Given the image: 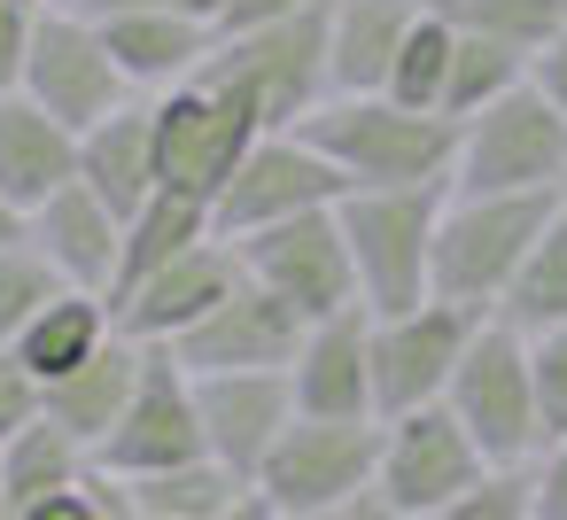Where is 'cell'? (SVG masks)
<instances>
[{
  "instance_id": "cell-48",
  "label": "cell",
  "mask_w": 567,
  "mask_h": 520,
  "mask_svg": "<svg viewBox=\"0 0 567 520\" xmlns=\"http://www.w3.org/2000/svg\"><path fill=\"white\" fill-rule=\"evenodd\" d=\"M71 9H79V0H71Z\"/></svg>"
},
{
  "instance_id": "cell-37",
  "label": "cell",
  "mask_w": 567,
  "mask_h": 520,
  "mask_svg": "<svg viewBox=\"0 0 567 520\" xmlns=\"http://www.w3.org/2000/svg\"><path fill=\"white\" fill-rule=\"evenodd\" d=\"M48 412V388H40V373L9 350V342H0V443H9V435H24L32 419Z\"/></svg>"
},
{
  "instance_id": "cell-10",
  "label": "cell",
  "mask_w": 567,
  "mask_h": 520,
  "mask_svg": "<svg viewBox=\"0 0 567 520\" xmlns=\"http://www.w3.org/2000/svg\"><path fill=\"white\" fill-rule=\"evenodd\" d=\"M373 466H381V419H303L296 412V427L257 466V489L280 512L334 520L342 505H358L373 489Z\"/></svg>"
},
{
  "instance_id": "cell-35",
  "label": "cell",
  "mask_w": 567,
  "mask_h": 520,
  "mask_svg": "<svg viewBox=\"0 0 567 520\" xmlns=\"http://www.w3.org/2000/svg\"><path fill=\"white\" fill-rule=\"evenodd\" d=\"M528 365H536V412H544V443L567 435V326L528 334Z\"/></svg>"
},
{
  "instance_id": "cell-9",
  "label": "cell",
  "mask_w": 567,
  "mask_h": 520,
  "mask_svg": "<svg viewBox=\"0 0 567 520\" xmlns=\"http://www.w3.org/2000/svg\"><path fill=\"white\" fill-rule=\"evenodd\" d=\"M24 94L48 117H63L71 133H94L102 117H117V110L141 102L133 79L117 71L110 40H102V17L71 9V0H48V17L32 32V63H24Z\"/></svg>"
},
{
  "instance_id": "cell-17",
  "label": "cell",
  "mask_w": 567,
  "mask_h": 520,
  "mask_svg": "<svg viewBox=\"0 0 567 520\" xmlns=\"http://www.w3.org/2000/svg\"><path fill=\"white\" fill-rule=\"evenodd\" d=\"M195 412H203V450L226 474L257 481L272 443L296 427V388H288V373H203Z\"/></svg>"
},
{
  "instance_id": "cell-14",
  "label": "cell",
  "mask_w": 567,
  "mask_h": 520,
  "mask_svg": "<svg viewBox=\"0 0 567 520\" xmlns=\"http://www.w3.org/2000/svg\"><path fill=\"white\" fill-rule=\"evenodd\" d=\"M195 458H210V450H203V412H195V373H187L172 350L148 342L141 388H133L125 419L110 427V443L94 450V466L141 481V474H172V466H195Z\"/></svg>"
},
{
  "instance_id": "cell-7",
  "label": "cell",
  "mask_w": 567,
  "mask_h": 520,
  "mask_svg": "<svg viewBox=\"0 0 567 520\" xmlns=\"http://www.w3.org/2000/svg\"><path fill=\"white\" fill-rule=\"evenodd\" d=\"M148 133H156V179L179 187V195L218 202V187L234 179V164L265 141V117L234 86L187 79V86L148 94Z\"/></svg>"
},
{
  "instance_id": "cell-43",
  "label": "cell",
  "mask_w": 567,
  "mask_h": 520,
  "mask_svg": "<svg viewBox=\"0 0 567 520\" xmlns=\"http://www.w3.org/2000/svg\"><path fill=\"white\" fill-rule=\"evenodd\" d=\"M334 520H404V512H396V505H381V497L365 489V497H358V505H342Z\"/></svg>"
},
{
  "instance_id": "cell-41",
  "label": "cell",
  "mask_w": 567,
  "mask_h": 520,
  "mask_svg": "<svg viewBox=\"0 0 567 520\" xmlns=\"http://www.w3.org/2000/svg\"><path fill=\"white\" fill-rule=\"evenodd\" d=\"M528 79H536V86H544V94H551V102L567 110V32H559V40H551V48H544V55L528 63Z\"/></svg>"
},
{
  "instance_id": "cell-15",
  "label": "cell",
  "mask_w": 567,
  "mask_h": 520,
  "mask_svg": "<svg viewBox=\"0 0 567 520\" xmlns=\"http://www.w3.org/2000/svg\"><path fill=\"white\" fill-rule=\"evenodd\" d=\"M249 280V264H241V249L234 241H195L187 257H172L164 272H148L141 288H125L110 311H117V334H133V342H156V350H172L179 334H195L234 288Z\"/></svg>"
},
{
  "instance_id": "cell-25",
  "label": "cell",
  "mask_w": 567,
  "mask_h": 520,
  "mask_svg": "<svg viewBox=\"0 0 567 520\" xmlns=\"http://www.w3.org/2000/svg\"><path fill=\"white\" fill-rule=\"evenodd\" d=\"M117 334V311H110V295H86V288H63V295H48L32 319H24V334L9 342L32 373H40V388H55L63 373H79L102 342Z\"/></svg>"
},
{
  "instance_id": "cell-3",
  "label": "cell",
  "mask_w": 567,
  "mask_h": 520,
  "mask_svg": "<svg viewBox=\"0 0 567 520\" xmlns=\"http://www.w3.org/2000/svg\"><path fill=\"white\" fill-rule=\"evenodd\" d=\"M451 187H389V195H342V233L358 264V295L373 319L412 311L435 295V218Z\"/></svg>"
},
{
  "instance_id": "cell-38",
  "label": "cell",
  "mask_w": 567,
  "mask_h": 520,
  "mask_svg": "<svg viewBox=\"0 0 567 520\" xmlns=\"http://www.w3.org/2000/svg\"><path fill=\"white\" fill-rule=\"evenodd\" d=\"M303 9H327V0H226V17H218V40L234 32H265V24H288Z\"/></svg>"
},
{
  "instance_id": "cell-42",
  "label": "cell",
  "mask_w": 567,
  "mask_h": 520,
  "mask_svg": "<svg viewBox=\"0 0 567 520\" xmlns=\"http://www.w3.org/2000/svg\"><path fill=\"white\" fill-rule=\"evenodd\" d=\"M218 520H272V497H265V489L249 481V489H241V497H234V505H226Z\"/></svg>"
},
{
  "instance_id": "cell-45",
  "label": "cell",
  "mask_w": 567,
  "mask_h": 520,
  "mask_svg": "<svg viewBox=\"0 0 567 520\" xmlns=\"http://www.w3.org/2000/svg\"><path fill=\"white\" fill-rule=\"evenodd\" d=\"M9 241H24V210H17L9 195H0V249H9Z\"/></svg>"
},
{
  "instance_id": "cell-1",
  "label": "cell",
  "mask_w": 567,
  "mask_h": 520,
  "mask_svg": "<svg viewBox=\"0 0 567 520\" xmlns=\"http://www.w3.org/2000/svg\"><path fill=\"white\" fill-rule=\"evenodd\" d=\"M296 133L350 179V195L451 187V171H458V125L435 110H404L389 94H327Z\"/></svg>"
},
{
  "instance_id": "cell-4",
  "label": "cell",
  "mask_w": 567,
  "mask_h": 520,
  "mask_svg": "<svg viewBox=\"0 0 567 520\" xmlns=\"http://www.w3.org/2000/svg\"><path fill=\"white\" fill-rule=\"evenodd\" d=\"M458 195H567V110L520 79L505 102L458 125Z\"/></svg>"
},
{
  "instance_id": "cell-23",
  "label": "cell",
  "mask_w": 567,
  "mask_h": 520,
  "mask_svg": "<svg viewBox=\"0 0 567 520\" xmlns=\"http://www.w3.org/2000/svg\"><path fill=\"white\" fill-rule=\"evenodd\" d=\"M79 179H86L125 226L141 218V202L164 187V179H156V133H148V94H141L133 110L102 117L94 133H79Z\"/></svg>"
},
{
  "instance_id": "cell-5",
  "label": "cell",
  "mask_w": 567,
  "mask_h": 520,
  "mask_svg": "<svg viewBox=\"0 0 567 520\" xmlns=\"http://www.w3.org/2000/svg\"><path fill=\"white\" fill-rule=\"evenodd\" d=\"M443 404L458 412V427L482 443L489 466H536L544 450V412H536V365H528V334L505 319H482Z\"/></svg>"
},
{
  "instance_id": "cell-26",
  "label": "cell",
  "mask_w": 567,
  "mask_h": 520,
  "mask_svg": "<svg viewBox=\"0 0 567 520\" xmlns=\"http://www.w3.org/2000/svg\"><path fill=\"white\" fill-rule=\"evenodd\" d=\"M218 226H210V202L203 195H179V187H156L148 202H141V218L125 226V264H117V288H110V303L125 295V288H141L148 272H164L172 257H187L195 241H210Z\"/></svg>"
},
{
  "instance_id": "cell-19",
  "label": "cell",
  "mask_w": 567,
  "mask_h": 520,
  "mask_svg": "<svg viewBox=\"0 0 567 520\" xmlns=\"http://www.w3.org/2000/svg\"><path fill=\"white\" fill-rule=\"evenodd\" d=\"M288 388H296L303 419H381V404H373V311L319 319L288 365Z\"/></svg>"
},
{
  "instance_id": "cell-8",
  "label": "cell",
  "mask_w": 567,
  "mask_h": 520,
  "mask_svg": "<svg viewBox=\"0 0 567 520\" xmlns=\"http://www.w3.org/2000/svg\"><path fill=\"white\" fill-rule=\"evenodd\" d=\"M234 249H241V264H249L257 288H272L288 311H303V326L342 319V311H365L342 210H303V218L257 226V233H241Z\"/></svg>"
},
{
  "instance_id": "cell-22",
  "label": "cell",
  "mask_w": 567,
  "mask_h": 520,
  "mask_svg": "<svg viewBox=\"0 0 567 520\" xmlns=\"http://www.w3.org/2000/svg\"><path fill=\"white\" fill-rule=\"evenodd\" d=\"M71 179H79V133L63 117H48L32 94H9L0 102V195L32 218Z\"/></svg>"
},
{
  "instance_id": "cell-30",
  "label": "cell",
  "mask_w": 567,
  "mask_h": 520,
  "mask_svg": "<svg viewBox=\"0 0 567 520\" xmlns=\"http://www.w3.org/2000/svg\"><path fill=\"white\" fill-rule=\"evenodd\" d=\"M451 55H458V24L435 9H420V24L404 32V55H396V71H389V102H404V110H435L443 117V86H451Z\"/></svg>"
},
{
  "instance_id": "cell-6",
  "label": "cell",
  "mask_w": 567,
  "mask_h": 520,
  "mask_svg": "<svg viewBox=\"0 0 567 520\" xmlns=\"http://www.w3.org/2000/svg\"><path fill=\"white\" fill-rule=\"evenodd\" d=\"M195 79L234 86V94L265 117V133H296V125L334 94V86H327V9H303V17H288V24L218 40Z\"/></svg>"
},
{
  "instance_id": "cell-34",
  "label": "cell",
  "mask_w": 567,
  "mask_h": 520,
  "mask_svg": "<svg viewBox=\"0 0 567 520\" xmlns=\"http://www.w3.org/2000/svg\"><path fill=\"white\" fill-rule=\"evenodd\" d=\"M48 295H63L55 264H48L32 241H9V249H0V342H17L24 319H32Z\"/></svg>"
},
{
  "instance_id": "cell-27",
  "label": "cell",
  "mask_w": 567,
  "mask_h": 520,
  "mask_svg": "<svg viewBox=\"0 0 567 520\" xmlns=\"http://www.w3.org/2000/svg\"><path fill=\"white\" fill-rule=\"evenodd\" d=\"M94 474V450L63 427V419H32L24 435H9L0 443V481H9V505H32V497H48V489H71V481H86Z\"/></svg>"
},
{
  "instance_id": "cell-16",
  "label": "cell",
  "mask_w": 567,
  "mask_h": 520,
  "mask_svg": "<svg viewBox=\"0 0 567 520\" xmlns=\"http://www.w3.org/2000/svg\"><path fill=\"white\" fill-rule=\"evenodd\" d=\"M303 311H288L272 288H257V280H241L195 334H179L172 342V357L203 381V373H288L296 365V350H303Z\"/></svg>"
},
{
  "instance_id": "cell-47",
  "label": "cell",
  "mask_w": 567,
  "mask_h": 520,
  "mask_svg": "<svg viewBox=\"0 0 567 520\" xmlns=\"http://www.w3.org/2000/svg\"><path fill=\"white\" fill-rule=\"evenodd\" d=\"M272 520H311V512H280V505H272Z\"/></svg>"
},
{
  "instance_id": "cell-13",
  "label": "cell",
  "mask_w": 567,
  "mask_h": 520,
  "mask_svg": "<svg viewBox=\"0 0 567 520\" xmlns=\"http://www.w3.org/2000/svg\"><path fill=\"white\" fill-rule=\"evenodd\" d=\"M474 326H482V311L443 303V295L373 319V404H381V419L420 412V404H443V388H451Z\"/></svg>"
},
{
  "instance_id": "cell-18",
  "label": "cell",
  "mask_w": 567,
  "mask_h": 520,
  "mask_svg": "<svg viewBox=\"0 0 567 520\" xmlns=\"http://www.w3.org/2000/svg\"><path fill=\"white\" fill-rule=\"evenodd\" d=\"M24 241L55 264L63 288H86V295H110V288H117V264H125V218H117L86 179H71L63 195H48V202L24 218Z\"/></svg>"
},
{
  "instance_id": "cell-20",
  "label": "cell",
  "mask_w": 567,
  "mask_h": 520,
  "mask_svg": "<svg viewBox=\"0 0 567 520\" xmlns=\"http://www.w3.org/2000/svg\"><path fill=\"white\" fill-rule=\"evenodd\" d=\"M102 40H110L117 71L133 79V94H164L210 63L218 24H203L187 9H125V17H102Z\"/></svg>"
},
{
  "instance_id": "cell-2",
  "label": "cell",
  "mask_w": 567,
  "mask_h": 520,
  "mask_svg": "<svg viewBox=\"0 0 567 520\" xmlns=\"http://www.w3.org/2000/svg\"><path fill=\"white\" fill-rule=\"evenodd\" d=\"M559 202L567 195H458L451 187V202L435 218V295L489 319Z\"/></svg>"
},
{
  "instance_id": "cell-36",
  "label": "cell",
  "mask_w": 567,
  "mask_h": 520,
  "mask_svg": "<svg viewBox=\"0 0 567 520\" xmlns=\"http://www.w3.org/2000/svg\"><path fill=\"white\" fill-rule=\"evenodd\" d=\"M40 17H48V0H0V102L24 94V63H32Z\"/></svg>"
},
{
  "instance_id": "cell-29",
  "label": "cell",
  "mask_w": 567,
  "mask_h": 520,
  "mask_svg": "<svg viewBox=\"0 0 567 520\" xmlns=\"http://www.w3.org/2000/svg\"><path fill=\"white\" fill-rule=\"evenodd\" d=\"M435 9L458 24V32H482L513 55H544L559 32H567V0H435Z\"/></svg>"
},
{
  "instance_id": "cell-32",
  "label": "cell",
  "mask_w": 567,
  "mask_h": 520,
  "mask_svg": "<svg viewBox=\"0 0 567 520\" xmlns=\"http://www.w3.org/2000/svg\"><path fill=\"white\" fill-rule=\"evenodd\" d=\"M241 489H249V481L226 474L218 458H195V466H172V474H141V481H133V497H141L148 520H218Z\"/></svg>"
},
{
  "instance_id": "cell-21",
  "label": "cell",
  "mask_w": 567,
  "mask_h": 520,
  "mask_svg": "<svg viewBox=\"0 0 567 520\" xmlns=\"http://www.w3.org/2000/svg\"><path fill=\"white\" fill-rule=\"evenodd\" d=\"M427 0H327V86L334 94H389L404 32Z\"/></svg>"
},
{
  "instance_id": "cell-46",
  "label": "cell",
  "mask_w": 567,
  "mask_h": 520,
  "mask_svg": "<svg viewBox=\"0 0 567 520\" xmlns=\"http://www.w3.org/2000/svg\"><path fill=\"white\" fill-rule=\"evenodd\" d=\"M9 512H17V505H9V481H0V520H9Z\"/></svg>"
},
{
  "instance_id": "cell-12",
  "label": "cell",
  "mask_w": 567,
  "mask_h": 520,
  "mask_svg": "<svg viewBox=\"0 0 567 520\" xmlns=\"http://www.w3.org/2000/svg\"><path fill=\"white\" fill-rule=\"evenodd\" d=\"M342 195H350V179H342L303 133H265V141L234 164V179L218 187L210 226H218V241H241V233H257V226L303 218V210H334Z\"/></svg>"
},
{
  "instance_id": "cell-31",
  "label": "cell",
  "mask_w": 567,
  "mask_h": 520,
  "mask_svg": "<svg viewBox=\"0 0 567 520\" xmlns=\"http://www.w3.org/2000/svg\"><path fill=\"white\" fill-rule=\"evenodd\" d=\"M520 79H528V55H513V48L482 40V32H458L451 86H443V117H451V125H466V117H482L489 102H505Z\"/></svg>"
},
{
  "instance_id": "cell-24",
  "label": "cell",
  "mask_w": 567,
  "mask_h": 520,
  "mask_svg": "<svg viewBox=\"0 0 567 520\" xmlns=\"http://www.w3.org/2000/svg\"><path fill=\"white\" fill-rule=\"evenodd\" d=\"M141 357H148V342L110 334V342H102L79 373H63V381L48 388V419H63L86 450H102V443H110V427L125 419L133 388H141Z\"/></svg>"
},
{
  "instance_id": "cell-11",
  "label": "cell",
  "mask_w": 567,
  "mask_h": 520,
  "mask_svg": "<svg viewBox=\"0 0 567 520\" xmlns=\"http://www.w3.org/2000/svg\"><path fill=\"white\" fill-rule=\"evenodd\" d=\"M482 474H489V458H482V443L458 427V412H451V404H420V412L381 419L373 497H381V505H396L404 520H420V512L451 505V497H458V489H474Z\"/></svg>"
},
{
  "instance_id": "cell-33",
  "label": "cell",
  "mask_w": 567,
  "mask_h": 520,
  "mask_svg": "<svg viewBox=\"0 0 567 520\" xmlns=\"http://www.w3.org/2000/svg\"><path fill=\"white\" fill-rule=\"evenodd\" d=\"M420 520H536V474L528 466H489L474 489H458L451 505H435Z\"/></svg>"
},
{
  "instance_id": "cell-40",
  "label": "cell",
  "mask_w": 567,
  "mask_h": 520,
  "mask_svg": "<svg viewBox=\"0 0 567 520\" xmlns=\"http://www.w3.org/2000/svg\"><path fill=\"white\" fill-rule=\"evenodd\" d=\"M9 520H102V512H94V474L71 481V489H48V497H32V505H17Z\"/></svg>"
},
{
  "instance_id": "cell-44",
  "label": "cell",
  "mask_w": 567,
  "mask_h": 520,
  "mask_svg": "<svg viewBox=\"0 0 567 520\" xmlns=\"http://www.w3.org/2000/svg\"><path fill=\"white\" fill-rule=\"evenodd\" d=\"M86 17H125V9H172V0H79Z\"/></svg>"
},
{
  "instance_id": "cell-39",
  "label": "cell",
  "mask_w": 567,
  "mask_h": 520,
  "mask_svg": "<svg viewBox=\"0 0 567 520\" xmlns=\"http://www.w3.org/2000/svg\"><path fill=\"white\" fill-rule=\"evenodd\" d=\"M536 520H567V435L536 450Z\"/></svg>"
},
{
  "instance_id": "cell-28",
  "label": "cell",
  "mask_w": 567,
  "mask_h": 520,
  "mask_svg": "<svg viewBox=\"0 0 567 520\" xmlns=\"http://www.w3.org/2000/svg\"><path fill=\"white\" fill-rule=\"evenodd\" d=\"M489 319H505V326H520V334L567 326V202L551 210V226L536 233L528 264L513 272V288H505V303H497Z\"/></svg>"
}]
</instances>
